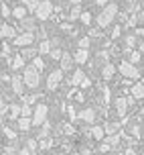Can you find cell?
<instances>
[{
  "label": "cell",
  "mask_w": 144,
  "mask_h": 155,
  "mask_svg": "<svg viewBox=\"0 0 144 155\" xmlns=\"http://www.w3.org/2000/svg\"><path fill=\"white\" fill-rule=\"evenodd\" d=\"M124 43H126V47H134L136 45V33H128V35H126V39H124Z\"/></svg>",
  "instance_id": "44dd1931"
},
{
  "label": "cell",
  "mask_w": 144,
  "mask_h": 155,
  "mask_svg": "<svg viewBox=\"0 0 144 155\" xmlns=\"http://www.w3.org/2000/svg\"><path fill=\"white\" fill-rule=\"evenodd\" d=\"M71 84H81L85 88V86H89V80H87V76H85L81 70H75V74H73V80H71Z\"/></svg>",
  "instance_id": "30bf717a"
},
{
  "label": "cell",
  "mask_w": 144,
  "mask_h": 155,
  "mask_svg": "<svg viewBox=\"0 0 144 155\" xmlns=\"http://www.w3.org/2000/svg\"><path fill=\"white\" fill-rule=\"evenodd\" d=\"M37 53H39V51H35L33 47H24V49H20V55H23V57H33V59H35Z\"/></svg>",
  "instance_id": "7402d4cb"
},
{
  "label": "cell",
  "mask_w": 144,
  "mask_h": 155,
  "mask_svg": "<svg viewBox=\"0 0 144 155\" xmlns=\"http://www.w3.org/2000/svg\"><path fill=\"white\" fill-rule=\"evenodd\" d=\"M20 2L27 6V10H29V12H37L39 4H41V2H37V0H20Z\"/></svg>",
  "instance_id": "d6986e66"
},
{
  "label": "cell",
  "mask_w": 144,
  "mask_h": 155,
  "mask_svg": "<svg viewBox=\"0 0 144 155\" xmlns=\"http://www.w3.org/2000/svg\"><path fill=\"white\" fill-rule=\"evenodd\" d=\"M0 15H2V21L8 18V16H12V8L8 6L6 2H2V6H0Z\"/></svg>",
  "instance_id": "ffe728a7"
},
{
  "label": "cell",
  "mask_w": 144,
  "mask_h": 155,
  "mask_svg": "<svg viewBox=\"0 0 144 155\" xmlns=\"http://www.w3.org/2000/svg\"><path fill=\"white\" fill-rule=\"evenodd\" d=\"M10 68H12V70H23L24 68V57L23 55H14L12 61H10Z\"/></svg>",
  "instance_id": "2e32d148"
},
{
  "label": "cell",
  "mask_w": 144,
  "mask_h": 155,
  "mask_svg": "<svg viewBox=\"0 0 144 155\" xmlns=\"http://www.w3.org/2000/svg\"><path fill=\"white\" fill-rule=\"evenodd\" d=\"M132 94L136 96V98H144V86L142 84H136L132 88Z\"/></svg>",
  "instance_id": "603a6c76"
},
{
  "label": "cell",
  "mask_w": 144,
  "mask_h": 155,
  "mask_svg": "<svg viewBox=\"0 0 144 155\" xmlns=\"http://www.w3.org/2000/svg\"><path fill=\"white\" fill-rule=\"evenodd\" d=\"M87 2H95V0H87Z\"/></svg>",
  "instance_id": "ab89813d"
},
{
  "label": "cell",
  "mask_w": 144,
  "mask_h": 155,
  "mask_svg": "<svg viewBox=\"0 0 144 155\" xmlns=\"http://www.w3.org/2000/svg\"><path fill=\"white\" fill-rule=\"evenodd\" d=\"M24 82H27V86L29 88H37L39 82H41V76H39V70H35L33 65H29V68H24Z\"/></svg>",
  "instance_id": "7a4b0ae2"
},
{
  "label": "cell",
  "mask_w": 144,
  "mask_h": 155,
  "mask_svg": "<svg viewBox=\"0 0 144 155\" xmlns=\"http://www.w3.org/2000/svg\"><path fill=\"white\" fill-rule=\"evenodd\" d=\"M18 127H20V131H27L30 127V120H29V116H23L20 120H18Z\"/></svg>",
  "instance_id": "4316f807"
},
{
  "label": "cell",
  "mask_w": 144,
  "mask_h": 155,
  "mask_svg": "<svg viewBox=\"0 0 144 155\" xmlns=\"http://www.w3.org/2000/svg\"><path fill=\"white\" fill-rule=\"evenodd\" d=\"M33 41H35V33H20L12 43H14L16 47H30Z\"/></svg>",
  "instance_id": "5b68a950"
},
{
  "label": "cell",
  "mask_w": 144,
  "mask_h": 155,
  "mask_svg": "<svg viewBox=\"0 0 144 155\" xmlns=\"http://www.w3.org/2000/svg\"><path fill=\"white\" fill-rule=\"evenodd\" d=\"M12 16H14L16 21H23V18H27V16H29V10H27V6H24V4L14 6V8H12Z\"/></svg>",
  "instance_id": "7c38bea8"
},
{
  "label": "cell",
  "mask_w": 144,
  "mask_h": 155,
  "mask_svg": "<svg viewBox=\"0 0 144 155\" xmlns=\"http://www.w3.org/2000/svg\"><path fill=\"white\" fill-rule=\"evenodd\" d=\"M87 57H89V53H87V49H77L75 55H73V59H75L79 65H83L85 61H87Z\"/></svg>",
  "instance_id": "4fadbf2b"
},
{
  "label": "cell",
  "mask_w": 144,
  "mask_h": 155,
  "mask_svg": "<svg viewBox=\"0 0 144 155\" xmlns=\"http://www.w3.org/2000/svg\"><path fill=\"white\" fill-rule=\"evenodd\" d=\"M118 16V4L116 2H110L106 8H102L99 10V15L95 16V25H98L99 29H106L110 25L114 23V18Z\"/></svg>",
  "instance_id": "6da1fadb"
},
{
  "label": "cell",
  "mask_w": 144,
  "mask_h": 155,
  "mask_svg": "<svg viewBox=\"0 0 144 155\" xmlns=\"http://www.w3.org/2000/svg\"><path fill=\"white\" fill-rule=\"evenodd\" d=\"M2 59H8V55H10V45H8L6 41H2Z\"/></svg>",
  "instance_id": "484cf974"
},
{
  "label": "cell",
  "mask_w": 144,
  "mask_h": 155,
  "mask_svg": "<svg viewBox=\"0 0 144 155\" xmlns=\"http://www.w3.org/2000/svg\"><path fill=\"white\" fill-rule=\"evenodd\" d=\"M140 53H142V57H144V41L140 43Z\"/></svg>",
  "instance_id": "8d00e7d4"
},
{
  "label": "cell",
  "mask_w": 144,
  "mask_h": 155,
  "mask_svg": "<svg viewBox=\"0 0 144 155\" xmlns=\"http://www.w3.org/2000/svg\"><path fill=\"white\" fill-rule=\"evenodd\" d=\"M30 114V108H29V106H24V108H23V116H29Z\"/></svg>",
  "instance_id": "d590c367"
},
{
  "label": "cell",
  "mask_w": 144,
  "mask_h": 155,
  "mask_svg": "<svg viewBox=\"0 0 144 155\" xmlns=\"http://www.w3.org/2000/svg\"><path fill=\"white\" fill-rule=\"evenodd\" d=\"M37 29V16H27L20 21V33H35Z\"/></svg>",
  "instance_id": "8992f818"
},
{
  "label": "cell",
  "mask_w": 144,
  "mask_h": 155,
  "mask_svg": "<svg viewBox=\"0 0 144 155\" xmlns=\"http://www.w3.org/2000/svg\"><path fill=\"white\" fill-rule=\"evenodd\" d=\"M45 114H47V106H45V104H39L37 110H35V116H33V123L41 124L43 120H45Z\"/></svg>",
  "instance_id": "9c48e42d"
},
{
  "label": "cell",
  "mask_w": 144,
  "mask_h": 155,
  "mask_svg": "<svg viewBox=\"0 0 144 155\" xmlns=\"http://www.w3.org/2000/svg\"><path fill=\"white\" fill-rule=\"evenodd\" d=\"M2 2H10V0H2Z\"/></svg>",
  "instance_id": "f35d334b"
},
{
  "label": "cell",
  "mask_w": 144,
  "mask_h": 155,
  "mask_svg": "<svg viewBox=\"0 0 144 155\" xmlns=\"http://www.w3.org/2000/svg\"><path fill=\"white\" fill-rule=\"evenodd\" d=\"M114 71H116L114 63H106V65L102 68V78H104V80H110V78L114 76Z\"/></svg>",
  "instance_id": "9a60e30c"
},
{
  "label": "cell",
  "mask_w": 144,
  "mask_h": 155,
  "mask_svg": "<svg viewBox=\"0 0 144 155\" xmlns=\"http://www.w3.org/2000/svg\"><path fill=\"white\" fill-rule=\"evenodd\" d=\"M116 108H118L120 114H124V110H126V100H124V98H118V100H116Z\"/></svg>",
  "instance_id": "83f0119b"
},
{
  "label": "cell",
  "mask_w": 144,
  "mask_h": 155,
  "mask_svg": "<svg viewBox=\"0 0 144 155\" xmlns=\"http://www.w3.org/2000/svg\"><path fill=\"white\" fill-rule=\"evenodd\" d=\"M142 2H144V0H142Z\"/></svg>",
  "instance_id": "60d3db41"
},
{
  "label": "cell",
  "mask_w": 144,
  "mask_h": 155,
  "mask_svg": "<svg viewBox=\"0 0 144 155\" xmlns=\"http://www.w3.org/2000/svg\"><path fill=\"white\" fill-rule=\"evenodd\" d=\"M81 116H83L85 120H93V110H89V108L83 110V112H81Z\"/></svg>",
  "instance_id": "4dcf8cb0"
},
{
  "label": "cell",
  "mask_w": 144,
  "mask_h": 155,
  "mask_svg": "<svg viewBox=\"0 0 144 155\" xmlns=\"http://www.w3.org/2000/svg\"><path fill=\"white\" fill-rule=\"evenodd\" d=\"M81 15H83V10H81V4L79 6H71V10H69V21H75V18H81Z\"/></svg>",
  "instance_id": "ac0fdd59"
},
{
  "label": "cell",
  "mask_w": 144,
  "mask_h": 155,
  "mask_svg": "<svg viewBox=\"0 0 144 155\" xmlns=\"http://www.w3.org/2000/svg\"><path fill=\"white\" fill-rule=\"evenodd\" d=\"M69 4H71V6H79V4H81V0H69Z\"/></svg>",
  "instance_id": "e575fe53"
},
{
  "label": "cell",
  "mask_w": 144,
  "mask_h": 155,
  "mask_svg": "<svg viewBox=\"0 0 144 155\" xmlns=\"http://www.w3.org/2000/svg\"><path fill=\"white\" fill-rule=\"evenodd\" d=\"M61 78H63V70H53L47 78V86H49V90H55L57 86H59Z\"/></svg>",
  "instance_id": "52a82bcc"
},
{
  "label": "cell",
  "mask_w": 144,
  "mask_h": 155,
  "mask_svg": "<svg viewBox=\"0 0 144 155\" xmlns=\"http://www.w3.org/2000/svg\"><path fill=\"white\" fill-rule=\"evenodd\" d=\"M126 155H134V151H132V149H128V151H126Z\"/></svg>",
  "instance_id": "74e56055"
},
{
  "label": "cell",
  "mask_w": 144,
  "mask_h": 155,
  "mask_svg": "<svg viewBox=\"0 0 144 155\" xmlns=\"http://www.w3.org/2000/svg\"><path fill=\"white\" fill-rule=\"evenodd\" d=\"M89 37H81L79 39V41H77V45H79V49H87V47H89Z\"/></svg>",
  "instance_id": "f546056e"
},
{
  "label": "cell",
  "mask_w": 144,
  "mask_h": 155,
  "mask_svg": "<svg viewBox=\"0 0 144 155\" xmlns=\"http://www.w3.org/2000/svg\"><path fill=\"white\" fill-rule=\"evenodd\" d=\"M73 55H69L67 51H63V57L59 59V65H61V70H71L73 68Z\"/></svg>",
  "instance_id": "8fae6325"
},
{
  "label": "cell",
  "mask_w": 144,
  "mask_h": 155,
  "mask_svg": "<svg viewBox=\"0 0 144 155\" xmlns=\"http://www.w3.org/2000/svg\"><path fill=\"white\" fill-rule=\"evenodd\" d=\"M49 55H51V59H61V57H63V51H61L59 47H53Z\"/></svg>",
  "instance_id": "f1b7e54d"
},
{
  "label": "cell",
  "mask_w": 144,
  "mask_h": 155,
  "mask_svg": "<svg viewBox=\"0 0 144 155\" xmlns=\"http://www.w3.org/2000/svg\"><path fill=\"white\" fill-rule=\"evenodd\" d=\"M0 35H2V41H4V39H12V41H14V39L18 37L14 27L8 25V23H4V21H2V27H0Z\"/></svg>",
  "instance_id": "ba28073f"
},
{
  "label": "cell",
  "mask_w": 144,
  "mask_h": 155,
  "mask_svg": "<svg viewBox=\"0 0 144 155\" xmlns=\"http://www.w3.org/2000/svg\"><path fill=\"white\" fill-rule=\"evenodd\" d=\"M35 15H37L39 21H47L49 16L53 15V2H51V0H41V4H39Z\"/></svg>",
  "instance_id": "3957f363"
},
{
  "label": "cell",
  "mask_w": 144,
  "mask_h": 155,
  "mask_svg": "<svg viewBox=\"0 0 144 155\" xmlns=\"http://www.w3.org/2000/svg\"><path fill=\"white\" fill-rule=\"evenodd\" d=\"M51 49H53V45H51V41H41L39 43V47H37V51H39V55H47V53H51Z\"/></svg>",
  "instance_id": "5bb4252c"
},
{
  "label": "cell",
  "mask_w": 144,
  "mask_h": 155,
  "mask_svg": "<svg viewBox=\"0 0 144 155\" xmlns=\"http://www.w3.org/2000/svg\"><path fill=\"white\" fill-rule=\"evenodd\" d=\"M118 70H120L126 78H138V76H140L138 68L134 65V63H130V61H122L120 65H118Z\"/></svg>",
  "instance_id": "277c9868"
},
{
  "label": "cell",
  "mask_w": 144,
  "mask_h": 155,
  "mask_svg": "<svg viewBox=\"0 0 144 155\" xmlns=\"http://www.w3.org/2000/svg\"><path fill=\"white\" fill-rule=\"evenodd\" d=\"M120 33H122V27H114V29H112V39H118Z\"/></svg>",
  "instance_id": "d6a6232c"
},
{
  "label": "cell",
  "mask_w": 144,
  "mask_h": 155,
  "mask_svg": "<svg viewBox=\"0 0 144 155\" xmlns=\"http://www.w3.org/2000/svg\"><path fill=\"white\" fill-rule=\"evenodd\" d=\"M140 59H142V53H140V51H130V59H128L130 63H134V65H136Z\"/></svg>",
  "instance_id": "cb8c5ba5"
},
{
  "label": "cell",
  "mask_w": 144,
  "mask_h": 155,
  "mask_svg": "<svg viewBox=\"0 0 144 155\" xmlns=\"http://www.w3.org/2000/svg\"><path fill=\"white\" fill-rule=\"evenodd\" d=\"M102 135H104V133H102V129H99V127H95V129H93V137H102Z\"/></svg>",
  "instance_id": "836d02e7"
},
{
  "label": "cell",
  "mask_w": 144,
  "mask_h": 155,
  "mask_svg": "<svg viewBox=\"0 0 144 155\" xmlns=\"http://www.w3.org/2000/svg\"><path fill=\"white\" fill-rule=\"evenodd\" d=\"M30 65H33V68H35V70H43V68H45V65H43V59H41V55H37V57H35V59H33V63H30Z\"/></svg>",
  "instance_id": "d4e9b609"
},
{
  "label": "cell",
  "mask_w": 144,
  "mask_h": 155,
  "mask_svg": "<svg viewBox=\"0 0 144 155\" xmlns=\"http://www.w3.org/2000/svg\"><path fill=\"white\" fill-rule=\"evenodd\" d=\"M89 21H91V15L85 10L83 15H81V23H83V25H89Z\"/></svg>",
  "instance_id": "1f68e13d"
},
{
  "label": "cell",
  "mask_w": 144,
  "mask_h": 155,
  "mask_svg": "<svg viewBox=\"0 0 144 155\" xmlns=\"http://www.w3.org/2000/svg\"><path fill=\"white\" fill-rule=\"evenodd\" d=\"M23 82H24V80H20V76H14V78H12V82H10V84H12V90H14L16 94L23 92V88H24Z\"/></svg>",
  "instance_id": "e0dca14e"
}]
</instances>
